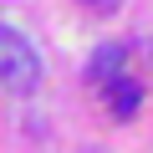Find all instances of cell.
<instances>
[{
    "label": "cell",
    "mask_w": 153,
    "mask_h": 153,
    "mask_svg": "<svg viewBox=\"0 0 153 153\" xmlns=\"http://www.w3.org/2000/svg\"><path fill=\"white\" fill-rule=\"evenodd\" d=\"M87 76H92V82H102V87H107V82H117V76H123V46H112V41H107V46H97V51H92V61H87Z\"/></svg>",
    "instance_id": "cell-2"
},
{
    "label": "cell",
    "mask_w": 153,
    "mask_h": 153,
    "mask_svg": "<svg viewBox=\"0 0 153 153\" xmlns=\"http://www.w3.org/2000/svg\"><path fill=\"white\" fill-rule=\"evenodd\" d=\"M36 82H41V56H36V46H31L16 26H0V87L16 92V97H26V92H36Z\"/></svg>",
    "instance_id": "cell-1"
},
{
    "label": "cell",
    "mask_w": 153,
    "mask_h": 153,
    "mask_svg": "<svg viewBox=\"0 0 153 153\" xmlns=\"http://www.w3.org/2000/svg\"><path fill=\"white\" fill-rule=\"evenodd\" d=\"M82 5H92V10H117V0H82Z\"/></svg>",
    "instance_id": "cell-4"
},
{
    "label": "cell",
    "mask_w": 153,
    "mask_h": 153,
    "mask_svg": "<svg viewBox=\"0 0 153 153\" xmlns=\"http://www.w3.org/2000/svg\"><path fill=\"white\" fill-rule=\"evenodd\" d=\"M107 102H112L117 117H133L138 102H143V82H138V76H117V82H107Z\"/></svg>",
    "instance_id": "cell-3"
}]
</instances>
